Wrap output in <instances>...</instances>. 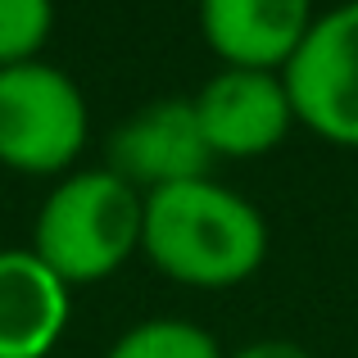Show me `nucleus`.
I'll use <instances>...</instances> for the list:
<instances>
[{"label": "nucleus", "mask_w": 358, "mask_h": 358, "mask_svg": "<svg viewBox=\"0 0 358 358\" xmlns=\"http://www.w3.org/2000/svg\"><path fill=\"white\" fill-rule=\"evenodd\" d=\"M141 254L182 286H241L268 259V222L245 195L195 177L145 195Z\"/></svg>", "instance_id": "f257e3e1"}, {"label": "nucleus", "mask_w": 358, "mask_h": 358, "mask_svg": "<svg viewBox=\"0 0 358 358\" xmlns=\"http://www.w3.org/2000/svg\"><path fill=\"white\" fill-rule=\"evenodd\" d=\"M145 195L109 168L69 173L36 209L32 250L69 286L105 281L141 250Z\"/></svg>", "instance_id": "f03ea898"}, {"label": "nucleus", "mask_w": 358, "mask_h": 358, "mask_svg": "<svg viewBox=\"0 0 358 358\" xmlns=\"http://www.w3.org/2000/svg\"><path fill=\"white\" fill-rule=\"evenodd\" d=\"M87 100L78 82L45 59L0 69V164L27 177L73 168L87 145Z\"/></svg>", "instance_id": "7ed1b4c3"}, {"label": "nucleus", "mask_w": 358, "mask_h": 358, "mask_svg": "<svg viewBox=\"0 0 358 358\" xmlns=\"http://www.w3.org/2000/svg\"><path fill=\"white\" fill-rule=\"evenodd\" d=\"M281 78L295 122L331 145L358 150V0H341L313 18Z\"/></svg>", "instance_id": "20e7f679"}, {"label": "nucleus", "mask_w": 358, "mask_h": 358, "mask_svg": "<svg viewBox=\"0 0 358 358\" xmlns=\"http://www.w3.org/2000/svg\"><path fill=\"white\" fill-rule=\"evenodd\" d=\"M105 168L118 173L127 186H136L141 195L209 177L213 150L204 141L195 100H150L131 118H122L105 145Z\"/></svg>", "instance_id": "39448f33"}, {"label": "nucleus", "mask_w": 358, "mask_h": 358, "mask_svg": "<svg viewBox=\"0 0 358 358\" xmlns=\"http://www.w3.org/2000/svg\"><path fill=\"white\" fill-rule=\"evenodd\" d=\"M195 114L213 159H259L286 141L295 105L281 73L218 69L195 96Z\"/></svg>", "instance_id": "423d86ee"}, {"label": "nucleus", "mask_w": 358, "mask_h": 358, "mask_svg": "<svg viewBox=\"0 0 358 358\" xmlns=\"http://www.w3.org/2000/svg\"><path fill=\"white\" fill-rule=\"evenodd\" d=\"M313 27V0H200V32L222 69L281 73Z\"/></svg>", "instance_id": "0eeeda50"}, {"label": "nucleus", "mask_w": 358, "mask_h": 358, "mask_svg": "<svg viewBox=\"0 0 358 358\" xmlns=\"http://www.w3.org/2000/svg\"><path fill=\"white\" fill-rule=\"evenodd\" d=\"M69 281L36 250H0V358H45L69 327Z\"/></svg>", "instance_id": "6e6552de"}, {"label": "nucleus", "mask_w": 358, "mask_h": 358, "mask_svg": "<svg viewBox=\"0 0 358 358\" xmlns=\"http://www.w3.org/2000/svg\"><path fill=\"white\" fill-rule=\"evenodd\" d=\"M105 358H227L204 327L186 317H145L127 327Z\"/></svg>", "instance_id": "1a4fd4ad"}, {"label": "nucleus", "mask_w": 358, "mask_h": 358, "mask_svg": "<svg viewBox=\"0 0 358 358\" xmlns=\"http://www.w3.org/2000/svg\"><path fill=\"white\" fill-rule=\"evenodd\" d=\"M55 27V0H0V69L41 55Z\"/></svg>", "instance_id": "9d476101"}, {"label": "nucleus", "mask_w": 358, "mask_h": 358, "mask_svg": "<svg viewBox=\"0 0 358 358\" xmlns=\"http://www.w3.org/2000/svg\"><path fill=\"white\" fill-rule=\"evenodd\" d=\"M231 358H313V354L295 341H254V345H245V350H236Z\"/></svg>", "instance_id": "9b49d317"}]
</instances>
